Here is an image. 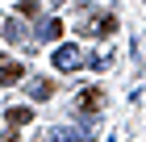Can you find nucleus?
<instances>
[{
    "label": "nucleus",
    "instance_id": "f257e3e1",
    "mask_svg": "<svg viewBox=\"0 0 146 142\" xmlns=\"http://www.w3.org/2000/svg\"><path fill=\"white\" fill-rule=\"evenodd\" d=\"M84 38H113L117 33V13H100V9H79V25Z\"/></svg>",
    "mask_w": 146,
    "mask_h": 142
},
{
    "label": "nucleus",
    "instance_id": "f03ea898",
    "mask_svg": "<svg viewBox=\"0 0 146 142\" xmlns=\"http://www.w3.org/2000/svg\"><path fill=\"white\" fill-rule=\"evenodd\" d=\"M75 109L88 113V117H92V113H100V109H104V88H96V84L84 88V92H79V100H75Z\"/></svg>",
    "mask_w": 146,
    "mask_h": 142
},
{
    "label": "nucleus",
    "instance_id": "7ed1b4c3",
    "mask_svg": "<svg viewBox=\"0 0 146 142\" xmlns=\"http://www.w3.org/2000/svg\"><path fill=\"white\" fill-rule=\"evenodd\" d=\"M50 142H79V138H92V125H54L46 130Z\"/></svg>",
    "mask_w": 146,
    "mask_h": 142
},
{
    "label": "nucleus",
    "instance_id": "20e7f679",
    "mask_svg": "<svg viewBox=\"0 0 146 142\" xmlns=\"http://www.w3.org/2000/svg\"><path fill=\"white\" fill-rule=\"evenodd\" d=\"M17 79H25V63H21V59L0 55V84L9 88V84H17Z\"/></svg>",
    "mask_w": 146,
    "mask_h": 142
},
{
    "label": "nucleus",
    "instance_id": "39448f33",
    "mask_svg": "<svg viewBox=\"0 0 146 142\" xmlns=\"http://www.w3.org/2000/svg\"><path fill=\"white\" fill-rule=\"evenodd\" d=\"M79 63H84V50H79V46H58L54 50V67L58 71H75Z\"/></svg>",
    "mask_w": 146,
    "mask_h": 142
},
{
    "label": "nucleus",
    "instance_id": "423d86ee",
    "mask_svg": "<svg viewBox=\"0 0 146 142\" xmlns=\"http://www.w3.org/2000/svg\"><path fill=\"white\" fill-rule=\"evenodd\" d=\"M58 38H63V21H58V17H46V21H38L34 42H58Z\"/></svg>",
    "mask_w": 146,
    "mask_h": 142
},
{
    "label": "nucleus",
    "instance_id": "0eeeda50",
    "mask_svg": "<svg viewBox=\"0 0 146 142\" xmlns=\"http://www.w3.org/2000/svg\"><path fill=\"white\" fill-rule=\"evenodd\" d=\"M4 38H9L13 46H34V33L25 29V21H17V17H13V21L4 25Z\"/></svg>",
    "mask_w": 146,
    "mask_h": 142
},
{
    "label": "nucleus",
    "instance_id": "6e6552de",
    "mask_svg": "<svg viewBox=\"0 0 146 142\" xmlns=\"http://www.w3.org/2000/svg\"><path fill=\"white\" fill-rule=\"evenodd\" d=\"M54 92H58V88H54L50 75H34V79H29V96H34V100H50Z\"/></svg>",
    "mask_w": 146,
    "mask_h": 142
},
{
    "label": "nucleus",
    "instance_id": "1a4fd4ad",
    "mask_svg": "<svg viewBox=\"0 0 146 142\" xmlns=\"http://www.w3.org/2000/svg\"><path fill=\"white\" fill-rule=\"evenodd\" d=\"M29 121H34V109H29V105H13L9 109V125L21 130V125H29Z\"/></svg>",
    "mask_w": 146,
    "mask_h": 142
},
{
    "label": "nucleus",
    "instance_id": "9d476101",
    "mask_svg": "<svg viewBox=\"0 0 146 142\" xmlns=\"http://www.w3.org/2000/svg\"><path fill=\"white\" fill-rule=\"evenodd\" d=\"M17 13H21V17H38V0H21Z\"/></svg>",
    "mask_w": 146,
    "mask_h": 142
},
{
    "label": "nucleus",
    "instance_id": "9b49d317",
    "mask_svg": "<svg viewBox=\"0 0 146 142\" xmlns=\"http://www.w3.org/2000/svg\"><path fill=\"white\" fill-rule=\"evenodd\" d=\"M50 4H63V0H50Z\"/></svg>",
    "mask_w": 146,
    "mask_h": 142
}]
</instances>
